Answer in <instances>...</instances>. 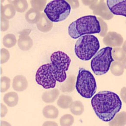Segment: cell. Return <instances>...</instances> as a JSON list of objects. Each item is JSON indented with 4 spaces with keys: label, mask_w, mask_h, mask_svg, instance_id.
Here are the masks:
<instances>
[{
    "label": "cell",
    "mask_w": 126,
    "mask_h": 126,
    "mask_svg": "<svg viewBox=\"0 0 126 126\" xmlns=\"http://www.w3.org/2000/svg\"><path fill=\"white\" fill-rule=\"evenodd\" d=\"M122 105L119 96L108 91L100 92L91 100L92 108L96 115L105 122L113 119L121 110Z\"/></svg>",
    "instance_id": "cell-1"
},
{
    "label": "cell",
    "mask_w": 126,
    "mask_h": 126,
    "mask_svg": "<svg viewBox=\"0 0 126 126\" xmlns=\"http://www.w3.org/2000/svg\"><path fill=\"white\" fill-rule=\"evenodd\" d=\"M100 22L94 15L82 16L73 22L68 27V33L74 39L86 34L99 33L101 32Z\"/></svg>",
    "instance_id": "cell-2"
},
{
    "label": "cell",
    "mask_w": 126,
    "mask_h": 126,
    "mask_svg": "<svg viewBox=\"0 0 126 126\" xmlns=\"http://www.w3.org/2000/svg\"><path fill=\"white\" fill-rule=\"evenodd\" d=\"M100 47L98 39L92 35L80 37L76 43L74 52L76 56L83 61H88L95 55Z\"/></svg>",
    "instance_id": "cell-3"
},
{
    "label": "cell",
    "mask_w": 126,
    "mask_h": 126,
    "mask_svg": "<svg viewBox=\"0 0 126 126\" xmlns=\"http://www.w3.org/2000/svg\"><path fill=\"white\" fill-rule=\"evenodd\" d=\"M76 88L78 93L86 98H90L96 93L97 89L95 79L92 73L84 68H80Z\"/></svg>",
    "instance_id": "cell-4"
},
{
    "label": "cell",
    "mask_w": 126,
    "mask_h": 126,
    "mask_svg": "<svg viewBox=\"0 0 126 126\" xmlns=\"http://www.w3.org/2000/svg\"><path fill=\"white\" fill-rule=\"evenodd\" d=\"M112 48L105 47L97 52L91 61V68L94 73L101 76L108 72L114 59L112 55Z\"/></svg>",
    "instance_id": "cell-5"
},
{
    "label": "cell",
    "mask_w": 126,
    "mask_h": 126,
    "mask_svg": "<svg viewBox=\"0 0 126 126\" xmlns=\"http://www.w3.org/2000/svg\"><path fill=\"white\" fill-rule=\"evenodd\" d=\"M70 11V5L66 0H54L47 4L44 12L51 21L59 22L67 18Z\"/></svg>",
    "instance_id": "cell-6"
},
{
    "label": "cell",
    "mask_w": 126,
    "mask_h": 126,
    "mask_svg": "<svg viewBox=\"0 0 126 126\" xmlns=\"http://www.w3.org/2000/svg\"><path fill=\"white\" fill-rule=\"evenodd\" d=\"M50 58L55 79L59 82H63L67 78L66 72L70 65V58L65 52L58 51L53 53Z\"/></svg>",
    "instance_id": "cell-7"
},
{
    "label": "cell",
    "mask_w": 126,
    "mask_h": 126,
    "mask_svg": "<svg viewBox=\"0 0 126 126\" xmlns=\"http://www.w3.org/2000/svg\"><path fill=\"white\" fill-rule=\"evenodd\" d=\"M35 77L37 83L45 89L54 88L55 87L57 80L53 74L51 63L44 64L40 67L37 71Z\"/></svg>",
    "instance_id": "cell-8"
},
{
    "label": "cell",
    "mask_w": 126,
    "mask_h": 126,
    "mask_svg": "<svg viewBox=\"0 0 126 126\" xmlns=\"http://www.w3.org/2000/svg\"><path fill=\"white\" fill-rule=\"evenodd\" d=\"M106 3L113 15L126 17V0H107Z\"/></svg>",
    "instance_id": "cell-9"
},
{
    "label": "cell",
    "mask_w": 126,
    "mask_h": 126,
    "mask_svg": "<svg viewBox=\"0 0 126 126\" xmlns=\"http://www.w3.org/2000/svg\"><path fill=\"white\" fill-rule=\"evenodd\" d=\"M105 45L112 47H121L123 43L121 35L115 32H109L103 40Z\"/></svg>",
    "instance_id": "cell-10"
},
{
    "label": "cell",
    "mask_w": 126,
    "mask_h": 126,
    "mask_svg": "<svg viewBox=\"0 0 126 126\" xmlns=\"http://www.w3.org/2000/svg\"><path fill=\"white\" fill-rule=\"evenodd\" d=\"M29 33L27 32V31L23 32L19 36L18 45L20 49L23 50H28L32 47V40L28 36Z\"/></svg>",
    "instance_id": "cell-11"
},
{
    "label": "cell",
    "mask_w": 126,
    "mask_h": 126,
    "mask_svg": "<svg viewBox=\"0 0 126 126\" xmlns=\"http://www.w3.org/2000/svg\"><path fill=\"white\" fill-rule=\"evenodd\" d=\"M27 87V80L23 76H17L14 79L13 87L16 91L22 92L25 90Z\"/></svg>",
    "instance_id": "cell-12"
},
{
    "label": "cell",
    "mask_w": 126,
    "mask_h": 126,
    "mask_svg": "<svg viewBox=\"0 0 126 126\" xmlns=\"http://www.w3.org/2000/svg\"><path fill=\"white\" fill-rule=\"evenodd\" d=\"M42 113L43 115L48 119H55L59 115V110L58 108L51 105L45 106L43 108Z\"/></svg>",
    "instance_id": "cell-13"
},
{
    "label": "cell",
    "mask_w": 126,
    "mask_h": 126,
    "mask_svg": "<svg viewBox=\"0 0 126 126\" xmlns=\"http://www.w3.org/2000/svg\"><path fill=\"white\" fill-rule=\"evenodd\" d=\"M4 101L8 106L13 107L16 106L18 101V94L14 92L8 93L4 96Z\"/></svg>",
    "instance_id": "cell-14"
},
{
    "label": "cell",
    "mask_w": 126,
    "mask_h": 126,
    "mask_svg": "<svg viewBox=\"0 0 126 126\" xmlns=\"http://www.w3.org/2000/svg\"><path fill=\"white\" fill-rule=\"evenodd\" d=\"M59 94V92L57 89H54L51 91L44 92L42 96V100L46 103H53L55 101L58 96Z\"/></svg>",
    "instance_id": "cell-15"
},
{
    "label": "cell",
    "mask_w": 126,
    "mask_h": 126,
    "mask_svg": "<svg viewBox=\"0 0 126 126\" xmlns=\"http://www.w3.org/2000/svg\"><path fill=\"white\" fill-rule=\"evenodd\" d=\"M109 124L111 126H124L126 124V112H121L118 113Z\"/></svg>",
    "instance_id": "cell-16"
},
{
    "label": "cell",
    "mask_w": 126,
    "mask_h": 126,
    "mask_svg": "<svg viewBox=\"0 0 126 126\" xmlns=\"http://www.w3.org/2000/svg\"><path fill=\"white\" fill-rule=\"evenodd\" d=\"M70 111L74 115H81L84 111V106L80 101H75L72 103L70 107Z\"/></svg>",
    "instance_id": "cell-17"
},
{
    "label": "cell",
    "mask_w": 126,
    "mask_h": 126,
    "mask_svg": "<svg viewBox=\"0 0 126 126\" xmlns=\"http://www.w3.org/2000/svg\"><path fill=\"white\" fill-rule=\"evenodd\" d=\"M124 67L122 63L118 61H113L110 66V71L112 73L117 76L122 75L124 72Z\"/></svg>",
    "instance_id": "cell-18"
},
{
    "label": "cell",
    "mask_w": 126,
    "mask_h": 126,
    "mask_svg": "<svg viewBox=\"0 0 126 126\" xmlns=\"http://www.w3.org/2000/svg\"><path fill=\"white\" fill-rule=\"evenodd\" d=\"M73 103L72 98L66 95L61 96L58 100L57 104L60 108L63 109H67L70 108Z\"/></svg>",
    "instance_id": "cell-19"
},
{
    "label": "cell",
    "mask_w": 126,
    "mask_h": 126,
    "mask_svg": "<svg viewBox=\"0 0 126 126\" xmlns=\"http://www.w3.org/2000/svg\"><path fill=\"white\" fill-rule=\"evenodd\" d=\"M112 55L114 60L121 62L126 57V53L121 48H114L112 50Z\"/></svg>",
    "instance_id": "cell-20"
},
{
    "label": "cell",
    "mask_w": 126,
    "mask_h": 126,
    "mask_svg": "<svg viewBox=\"0 0 126 126\" xmlns=\"http://www.w3.org/2000/svg\"><path fill=\"white\" fill-rule=\"evenodd\" d=\"M3 43L5 47L11 48L16 44V39L14 34H7L4 36Z\"/></svg>",
    "instance_id": "cell-21"
},
{
    "label": "cell",
    "mask_w": 126,
    "mask_h": 126,
    "mask_svg": "<svg viewBox=\"0 0 126 126\" xmlns=\"http://www.w3.org/2000/svg\"><path fill=\"white\" fill-rule=\"evenodd\" d=\"M74 122L73 116L69 114L63 116L60 120V124L61 126H71Z\"/></svg>",
    "instance_id": "cell-22"
},
{
    "label": "cell",
    "mask_w": 126,
    "mask_h": 126,
    "mask_svg": "<svg viewBox=\"0 0 126 126\" xmlns=\"http://www.w3.org/2000/svg\"><path fill=\"white\" fill-rule=\"evenodd\" d=\"M11 80L7 77H3L0 79V92H6L10 86Z\"/></svg>",
    "instance_id": "cell-23"
},
{
    "label": "cell",
    "mask_w": 126,
    "mask_h": 126,
    "mask_svg": "<svg viewBox=\"0 0 126 126\" xmlns=\"http://www.w3.org/2000/svg\"><path fill=\"white\" fill-rule=\"evenodd\" d=\"M120 95L121 97L123 100V101H124V103L126 104V88L124 87L121 89Z\"/></svg>",
    "instance_id": "cell-24"
},
{
    "label": "cell",
    "mask_w": 126,
    "mask_h": 126,
    "mask_svg": "<svg viewBox=\"0 0 126 126\" xmlns=\"http://www.w3.org/2000/svg\"><path fill=\"white\" fill-rule=\"evenodd\" d=\"M123 49L124 50L125 53L126 54V40L124 42V44L123 45Z\"/></svg>",
    "instance_id": "cell-25"
},
{
    "label": "cell",
    "mask_w": 126,
    "mask_h": 126,
    "mask_svg": "<svg viewBox=\"0 0 126 126\" xmlns=\"http://www.w3.org/2000/svg\"><path fill=\"white\" fill-rule=\"evenodd\" d=\"M122 63L124 67V68L126 69V57L124 58V60H123Z\"/></svg>",
    "instance_id": "cell-26"
}]
</instances>
